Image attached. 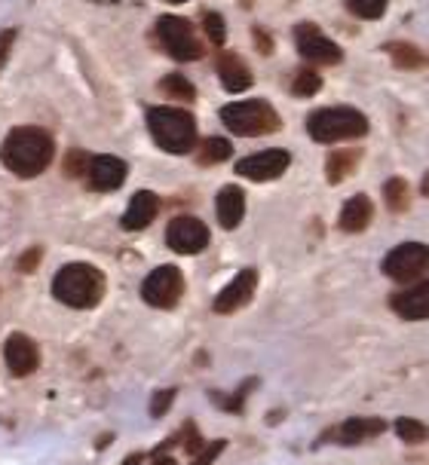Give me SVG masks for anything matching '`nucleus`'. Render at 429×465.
Returning <instances> with one entry per match:
<instances>
[{"label": "nucleus", "instance_id": "obj_1", "mask_svg": "<svg viewBox=\"0 0 429 465\" xmlns=\"http://www.w3.org/2000/svg\"><path fill=\"white\" fill-rule=\"evenodd\" d=\"M55 156V144L49 132L37 126H19L0 144V163L19 178H37L49 169Z\"/></svg>", "mask_w": 429, "mask_h": 465}, {"label": "nucleus", "instance_id": "obj_2", "mask_svg": "<svg viewBox=\"0 0 429 465\" xmlns=\"http://www.w3.org/2000/svg\"><path fill=\"white\" fill-rule=\"evenodd\" d=\"M105 272L93 263H65L53 279V297L71 310H93L105 297Z\"/></svg>", "mask_w": 429, "mask_h": 465}, {"label": "nucleus", "instance_id": "obj_3", "mask_svg": "<svg viewBox=\"0 0 429 465\" xmlns=\"http://www.w3.org/2000/svg\"><path fill=\"white\" fill-rule=\"evenodd\" d=\"M147 129L160 151L166 153H191L196 147V120L181 107H151L147 111Z\"/></svg>", "mask_w": 429, "mask_h": 465}, {"label": "nucleus", "instance_id": "obj_4", "mask_svg": "<svg viewBox=\"0 0 429 465\" xmlns=\"http://www.w3.org/2000/svg\"><path fill=\"white\" fill-rule=\"evenodd\" d=\"M307 132L319 144L362 138L368 132V116L356 107H322L307 116Z\"/></svg>", "mask_w": 429, "mask_h": 465}, {"label": "nucleus", "instance_id": "obj_5", "mask_svg": "<svg viewBox=\"0 0 429 465\" xmlns=\"http://www.w3.org/2000/svg\"><path fill=\"white\" fill-rule=\"evenodd\" d=\"M221 123L239 138H261V135H274L283 126L279 114L270 107V102L264 98H249V102H234L227 107H221Z\"/></svg>", "mask_w": 429, "mask_h": 465}, {"label": "nucleus", "instance_id": "obj_6", "mask_svg": "<svg viewBox=\"0 0 429 465\" xmlns=\"http://www.w3.org/2000/svg\"><path fill=\"white\" fill-rule=\"evenodd\" d=\"M156 40L175 62H196L203 58V44L196 37L194 25L181 15H160L156 19Z\"/></svg>", "mask_w": 429, "mask_h": 465}, {"label": "nucleus", "instance_id": "obj_7", "mask_svg": "<svg viewBox=\"0 0 429 465\" xmlns=\"http://www.w3.org/2000/svg\"><path fill=\"white\" fill-rule=\"evenodd\" d=\"M142 297L154 310H172V306H178V301L185 297V276H181V270L172 267V263L156 267L142 282Z\"/></svg>", "mask_w": 429, "mask_h": 465}, {"label": "nucleus", "instance_id": "obj_8", "mask_svg": "<svg viewBox=\"0 0 429 465\" xmlns=\"http://www.w3.org/2000/svg\"><path fill=\"white\" fill-rule=\"evenodd\" d=\"M384 272L395 282H420L429 272V245L402 242L384 257Z\"/></svg>", "mask_w": 429, "mask_h": 465}, {"label": "nucleus", "instance_id": "obj_9", "mask_svg": "<svg viewBox=\"0 0 429 465\" xmlns=\"http://www.w3.org/2000/svg\"><path fill=\"white\" fill-rule=\"evenodd\" d=\"M294 44H298V53L313 64H337L344 58L341 46L322 35L313 22H301L294 28Z\"/></svg>", "mask_w": 429, "mask_h": 465}, {"label": "nucleus", "instance_id": "obj_10", "mask_svg": "<svg viewBox=\"0 0 429 465\" xmlns=\"http://www.w3.org/2000/svg\"><path fill=\"white\" fill-rule=\"evenodd\" d=\"M209 227L200 218H191V214L175 218L166 227V245L178 254H200L209 245Z\"/></svg>", "mask_w": 429, "mask_h": 465}, {"label": "nucleus", "instance_id": "obj_11", "mask_svg": "<svg viewBox=\"0 0 429 465\" xmlns=\"http://www.w3.org/2000/svg\"><path fill=\"white\" fill-rule=\"evenodd\" d=\"M288 165H292V153L283 151V147H270V151H261V153H252L245 160L236 163V174L249 181H274L279 178Z\"/></svg>", "mask_w": 429, "mask_h": 465}, {"label": "nucleus", "instance_id": "obj_12", "mask_svg": "<svg viewBox=\"0 0 429 465\" xmlns=\"http://www.w3.org/2000/svg\"><path fill=\"white\" fill-rule=\"evenodd\" d=\"M254 288H258V270L236 272L234 282H230L227 288H221V294L214 297L212 310L218 312V315H230V312H236V310H243V306L254 297Z\"/></svg>", "mask_w": 429, "mask_h": 465}, {"label": "nucleus", "instance_id": "obj_13", "mask_svg": "<svg viewBox=\"0 0 429 465\" xmlns=\"http://www.w3.org/2000/svg\"><path fill=\"white\" fill-rule=\"evenodd\" d=\"M4 359L13 377H28L40 368V349L31 337L25 334H10L4 343Z\"/></svg>", "mask_w": 429, "mask_h": 465}, {"label": "nucleus", "instance_id": "obj_14", "mask_svg": "<svg viewBox=\"0 0 429 465\" xmlns=\"http://www.w3.org/2000/svg\"><path fill=\"white\" fill-rule=\"evenodd\" d=\"M126 174H129V169L120 156L102 153V156H93V163H89L86 181H89V187L98 190V193H111V190L123 187Z\"/></svg>", "mask_w": 429, "mask_h": 465}, {"label": "nucleus", "instance_id": "obj_15", "mask_svg": "<svg viewBox=\"0 0 429 465\" xmlns=\"http://www.w3.org/2000/svg\"><path fill=\"white\" fill-rule=\"evenodd\" d=\"M390 306H393V312L402 315L405 322H424V319H429V279H420L411 288L399 291V294H393Z\"/></svg>", "mask_w": 429, "mask_h": 465}, {"label": "nucleus", "instance_id": "obj_16", "mask_svg": "<svg viewBox=\"0 0 429 465\" xmlns=\"http://www.w3.org/2000/svg\"><path fill=\"white\" fill-rule=\"evenodd\" d=\"M214 212H218V223L224 230H236L245 218V193L243 187L227 184L218 190V199H214Z\"/></svg>", "mask_w": 429, "mask_h": 465}, {"label": "nucleus", "instance_id": "obj_17", "mask_svg": "<svg viewBox=\"0 0 429 465\" xmlns=\"http://www.w3.org/2000/svg\"><path fill=\"white\" fill-rule=\"evenodd\" d=\"M384 429H386V422L381 417H353V420H346L344 426L334 429V438L344 447H356V444L371 441V438L384 435Z\"/></svg>", "mask_w": 429, "mask_h": 465}, {"label": "nucleus", "instance_id": "obj_18", "mask_svg": "<svg viewBox=\"0 0 429 465\" xmlns=\"http://www.w3.org/2000/svg\"><path fill=\"white\" fill-rule=\"evenodd\" d=\"M160 212V199L151 190H138L135 196L129 199V209L123 214V230H145L147 223L156 218Z\"/></svg>", "mask_w": 429, "mask_h": 465}, {"label": "nucleus", "instance_id": "obj_19", "mask_svg": "<svg viewBox=\"0 0 429 465\" xmlns=\"http://www.w3.org/2000/svg\"><path fill=\"white\" fill-rule=\"evenodd\" d=\"M218 77H221V86L227 93H245L252 86V71L245 68V62L234 53H221L218 55Z\"/></svg>", "mask_w": 429, "mask_h": 465}, {"label": "nucleus", "instance_id": "obj_20", "mask_svg": "<svg viewBox=\"0 0 429 465\" xmlns=\"http://www.w3.org/2000/svg\"><path fill=\"white\" fill-rule=\"evenodd\" d=\"M374 218V205H371V199L365 193L346 199V205L341 209V230L344 232H362Z\"/></svg>", "mask_w": 429, "mask_h": 465}, {"label": "nucleus", "instance_id": "obj_21", "mask_svg": "<svg viewBox=\"0 0 429 465\" xmlns=\"http://www.w3.org/2000/svg\"><path fill=\"white\" fill-rule=\"evenodd\" d=\"M362 160V151H332L325 160V178L328 184H341L356 172V165Z\"/></svg>", "mask_w": 429, "mask_h": 465}, {"label": "nucleus", "instance_id": "obj_22", "mask_svg": "<svg viewBox=\"0 0 429 465\" xmlns=\"http://www.w3.org/2000/svg\"><path fill=\"white\" fill-rule=\"evenodd\" d=\"M234 153V144L227 138H205L200 144V153H196V163L200 165H214V163H224Z\"/></svg>", "mask_w": 429, "mask_h": 465}, {"label": "nucleus", "instance_id": "obj_23", "mask_svg": "<svg viewBox=\"0 0 429 465\" xmlns=\"http://www.w3.org/2000/svg\"><path fill=\"white\" fill-rule=\"evenodd\" d=\"M386 53L395 62V68H424L426 55L411 44H386Z\"/></svg>", "mask_w": 429, "mask_h": 465}, {"label": "nucleus", "instance_id": "obj_24", "mask_svg": "<svg viewBox=\"0 0 429 465\" xmlns=\"http://www.w3.org/2000/svg\"><path fill=\"white\" fill-rule=\"evenodd\" d=\"M160 89L169 98H175V102H194V98H196L194 83L187 80V77H181V74H169V77H163L160 80Z\"/></svg>", "mask_w": 429, "mask_h": 465}, {"label": "nucleus", "instance_id": "obj_25", "mask_svg": "<svg viewBox=\"0 0 429 465\" xmlns=\"http://www.w3.org/2000/svg\"><path fill=\"white\" fill-rule=\"evenodd\" d=\"M395 435L405 444H424L429 441V426L414 417H402V420H395Z\"/></svg>", "mask_w": 429, "mask_h": 465}, {"label": "nucleus", "instance_id": "obj_26", "mask_svg": "<svg viewBox=\"0 0 429 465\" xmlns=\"http://www.w3.org/2000/svg\"><path fill=\"white\" fill-rule=\"evenodd\" d=\"M384 196H386V205H390V212H405L411 205V196H408V184L402 178H390L384 187Z\"/></svg>", "mask_w": 429, "mask_h": 465}, {"label": "nucleus", "instance_id": "obj_27", "mask_svg": "<svg viewBox=\"0 0 429 465\" xmlns=\"http://www.w3.org/2000/svg\"><path fill=\"white\" fill-rule=\"evenodd\" d=\"M322 89V77L316 71H310V68H304L294 74V83H292V93L298 95V98H310V95H316Z\"/></svg>", "mask_w": 429, "mask_h": 465}, {"label": "nucleus", "instance_id": "obj_28", "mask_svg": "<svg viewBox=\"0 0 429 465\" xmlns=\"http://www.w3.org/2000/svg\"><path fill=\"white\" fill-rule=\"evenodd\" d=\"M386 4L390 0H346V10H350L353 15H359V19H381V15L386 13Z\"/></svg>", "mask_w": 429, "mask_h": 465}, {"label": "nucleus", "instance_id": "obj_29", "mask_svg": "<svg viewBox=\"0 0 429 465\" xmlns=\"http://www.w3.org/2000/svg\"><path fill=\"white\" fill-rule=\"evenodd\" d=\"M203 31H205V37H209L214 46H221L227 40V25H224V19H221L218 13H205L203 15Z\"/></svg>", "mask_w": 429, "mask_h": 465}, {"label": "nucleus", "instance_id": "obj_30", "mask_svg": "<svg viewBox=\"0 0 429 465\" xmlns=\"http://www.w3.org/2000/svg\"><path fill=\"white\" fill-rule=\"evenodd\" d=\"M89 163H93V156L86 151H71L68 160H65V174H68V178H80V174L89 172Z\"/></svg>", "mask_w": 429, "mask_h": 465}, {"label": "nucleus", "instance_id": "obj_31", "mask_svg": "<svg viewBox=\"0 0 429 465\" xmlns=\"http://www.w3.org/2000/svg\"><path fill=\"white\" fill-rule=\"evenodd\" d=\"M175 389H163V392H156L154 395V401H151V417H163V413L169 411L172 401H175Z\"/></svg>", "mask_w": 429, "mask_h": 465}, {"label": "nucleus", "instance_id": "obj_32", "mask_svg": "<svg viewBox=\"0 0 429 465\" xmlns=\"http://www.w3.org/2000/svg\"><path fill=\"white\" fill-rule=\"evenodd\" d=\"M44 261V248H28L22 257H19V272H35Z\"/></svg>", "mask_w": 429, "mask_h": 465}, {"label": "nucleus", "instance_id": "obj_33", "mask_svg": "<svg viewBox=\"0 0 429 465\" xmlns=\"http://www.w3.org/2000/svg\"><path fill=\"white\" fill-rule=\"evenodd\" d=\"M224 444H227V441H212V444L205 447V450L200 453V460H196V465H209V462L214 460V456H218L221 450H224Z\"/></svg>", "mask_w": 429, "mask_h": 465}, {"label": "nucleus", "instance_id": "obj_34", "mask_svg": "<svg viewBox=\"0 0 429 465\" xmlns=\"http://www.w3.org/2000/svg\"><path fill=\"white\" fill-rule=\"evenodd\" d=\"M252 37H254V44H258L261 55H270V53H274V44H270V37L264 35V28H254V31H252Z\"/></svg>", "mask_w": 429, "mask_h": 465}, {"label": "nucleus", "instance_id": "obj_35", "mask_svg": "<svg viewBox=\"0 0 429 465\" xmlns=\"http://www.w3.org/2000/svg\"><path fill=\"white\" fill-rule=\"evenodd\" d=\"M13 40H15V31H4V35H0V68H4L6 55H10Z\"/></svg>", "mask_w": 429, "mask_h": 465}, {"label": "nucleus", "instance_id": "obj_36", "mask_svg": "<svg viewBox=\"0 0 429 465\" xmlns=\"http://www.w3.org/2000/svg\"><path fill=\"white\" fill-rule=\"evenodd\" d=\"M142 460H145L142 453H132L129 460H123V465H142Z\"/></svg>", "mask_w": 429, "mask_h": 465}, {"label": "nucleus", "instance_id": "obj_37", "mask_svg": "<svg viewBox=\"0 0 429 465\" xmlns=\"http://www.w3.org/2000/svg\"><path fill=\"white\" fill-rule=\"evenodd\" d=\"M151 465H175V460H172V456H156Z\"/></svg>", "mask_w": 429, "mask_h": 465}, {"label": "nucleus", "instance_id": "obj_38", "mask_svg": "<svg viewBox=\"0 0 429 465\" xmlns=\"http://www.w3.org/2000/svg\"><path fill=\"white\" fill-rule=\"evenodd\" d=\"M420 190H424V193L429 196V172H426V178H424V184H420Z\"/></svg>", "mask_w": 429, "mask_h": 465}, {"label": "nucleus", "instance_id": "obj_39", "mask_svg": "<svg viewBox=\"0 0 429 465\" xmlns=\"http://www.w3.org/2000/svg\"><path fill=\"white\" fill-rule=\"evenodd\" d=\"M166 4H185V0H166Z\"/></svg>", "mask_w": 429, "mask_h": 465}, {"label": "nucleus", "instance_id": "obj_40", "mask_svg": "<svg viewBox=\"0 0 429 465\" xmlns=\"http://www.w3.org/2000/svg\"><path fill=\"white\" fill-rule=\"evenodd\" d=\"M194 465H196V462H194Z\"/></svg>", "mask_w": 429, "mask_h": 465}]
</instances>
